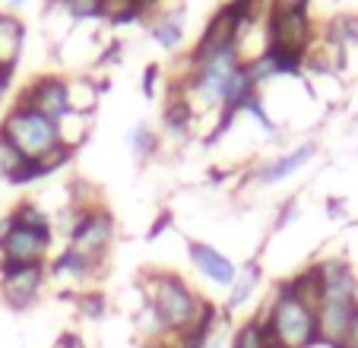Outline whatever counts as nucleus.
<instances>
[{
  "instance_id": "1",
  "label": "nucleus",
  "mask_w": 358,
  "mask_h": 348,
  "mask_svg": "<svg viewBox=\"0 0 358 348\" xmlns=\"http://www.w3.org/2000/svg\"><path fill=\"white\" fill-rule=\"evenodd\" d=\"M143 301L156 310L165 333H184L196 320L203 298L187 285V279L169 269H149L140 275Z\"/></svg>"
},
{
  "instance_id": "2",
  "label": "nucleus",
  "mask_w": 358,
  "mask_h": 348,
  "mask_svg": "<svg viewBox=\"0 0 358 348\" xmlns=\"http://www.w3.org/2000/svg\"><path fill=\"white\" fill-rule=\"evenodd\" d=\"M273 335L282 348H311L317 345V310L304 304L289 288V282H279L270 307L264 310Z\"/></svg>"
},
{
  "instance_id": "3",
  "label": "nucleus",
  "mask_w": 358,
  "mask_h": 348,
  "mask_svg": "<svg viewBox=\"0 0 358 348\" xmlns=\"http://www.w3.org/2000/svg\"><path fill=\"white\" fill-rule=\"evenodd\" d=\"M0 133L20 149L22 159H45L64 143L61 127L26 105H13L0 117Z\"/></svg>"
},
{
  "instance_id": "4",
  "label": "nucleus",
  "mask_w": 358,
  "mask_h": 348,
  "mask_svg": "<svg viewBox=\"0 0 358 348\" xmlns=\"http://www.w3.org/2000/svg\"><path fill=\"white\" fill-rule=\"evenodd\" d=\"M111 244H115V215L105 206H92V209H80L73 231L67 235V247H73L76 254L89 256L92 263H105Z\"/></svg>"
},
{
  "instance_id": "5",
  "label": "nucleus",
  "mask_w": 358,
  "mask_h": 348,
  "mask_svg": "<svg viewBox=\"0 0 358 348\" xmlns=\"http://www.w3.org/2000/svg\"><path fill=\"white\" fill-rule=\"evenodd\" d=\"M48 282V263L0 260V298L10 310H29L41 298Z\"/></svg>"
},
{
  "instance_id": "6",
  "label": "nucleus",
  "mask_w": 358,
  "mask_h": 348,
  "mask_svg": "<svg viewBox=\"0 0 358 348\" xmlns=\"http://www.w3.org/2000/svg\"><path fill=\"white\" fill-rule=\"evenodd\" d=\"M55 244V231H35L13 219V212H7V219H0V260L10 263H48Z\"/></svg>"
},
{
  "instance_id": "7",
  "label": "nucleus",
  "mask_w": 358,
  "mask_h": 348,
  "mask_svg": "<svg viewBox=\"0 0 358 348\" xmlns=\"http://www.w3.org/2000/svg\"><path fill=\"white\" fill-rule=\"evenodd\" d=\"M314 41H317V32H314L308 10H270L266 13V45L308 54Z\"/></svg>"
},
{
  "instance_id": "8",
  "label": "nucleus",
  "mask_w": 358,
  "mask_h": 348,
  "mask_svg": "<svg viewBox=\"0 0 358 348\" xmlns=\"http://www.w3.org/2000/svg\"><path fill=\"white\" fill-rule=\"evenodd\" d=\"M13 105H26L32 111L45 114L48 121L61 124L64 117H70V92H67V82L55 73H45V76H35L26 89L20 92V99Z\"/></svg>"
},
{
  "instance_id": "9",
  "label": "nucleus",
  "mask_w": 358,
  "mask_h": 348,
  "mask_svg": "<svg viewBox=\"0 0 358 348\" xmlns=\"http://www.w3.org/2000/svg\"><path fill=\"white\" fill-rule=\"evenodd\" d=\"M317 275H320V301H345L358 304V273L352 269L349 260L343 256H327L317 260Z\"/></svg>"
},
{
  "instance_id": "10",
  "label": "nucleus",
  "mask_w": 358,
  "mask_h": 348,
  "mask_svg": "<svg viewBox=\"0 0 358 348\" xmlns=\"http://www.w3.org/2000/svg\"><path fill=\"white\" fill-rule=\"evenodd\" d=\"M355 307L358 304H345V301H320L317 304V342L320 345H330V348L343 345Z\"/></svg>"
},
{
  "instance_id": "11",
  "label": "nucleus",
  "mask_w": 358,
  "mask_h": 348,
  "mask_svg": "<svg viewBox=\"0 0 358 348\" xmlns=\"http://www.w3.org/2000/svg\"><path fill=\"white\" fill-rule=\"evenodd\" d=\"M187 254H190V263L196 266L200 275H206V279L216 282V285L231 288V282H235V275H238V266L225 254H219L213 244H203V241H190Z\"/></svg>"
},
{
  "instance_id": "12",
  "label": "nucleus",
  "mask_w": 358,
  "mask_h": 348,
  "mask_svg": "<svg viewBox=\"0 0 358 348\" xmlns=\"http://www.w3.org/2000/svg\"><path fill=\"white\" fill-rule=\"evenodd\" d=\"M22 41H26V29H22L20 16L0 10V73L13 76L20 51H22Z\"/></svg>"
},
{
  "instance_id": "13",
  "label": "nucleus",
  "mask_w": 358,
  "mask_h": 348,
  "mask_svg": "<svg viewBox=\"0 0 358 348\" xmlns=\"http://www.w3.org/2000/svg\"><path fill=\"white\" fill-rule=\"evenodd\" d=\"M101 266L92 263L89 256L76 254L73 247H64L55 260H48V275H61V279H73V282H86L92 275H99Z\"/></svg>"
},
{
  "instance_id": "14",
  "label": "nucleus",
  "mask_w": 358,
  "mask_h": 348,
  "mask_svg": "<svg viewBox=\"0 0 358 348\" xmlns=\"http://www.w3.org/2000/svg\"><path fill=\"white\" fill-rule=\"evenodd\" d=\"M314 143H308V146H298V149H292V152H285V155H279V159H273L270 165L264 168V171L257 174V181L260 184H279V181H285L289 174H295L298 168H304L308 161L314 159Z\"/></svg>"
},
{
  "instance_id": "15",
  "label": "nucleus",
  "mask_w": 358,
  "mask_h": 348,
  "mask_svg": "<svg viewBox=\"0 0 358 348\" xmlns=\"http://www.w3.org/2000/svg\"><path fill=\"white\" fill-rule=\"evenodd\" d=\"M194 121H196L194 105H190L181 92H175V89H171V99H169V105H165V111H162V127L169 130V136H175V140L190 136Z\"/></svg>"
},
{
  "instance_id": "16",
  "label": "nucleus",
  "mask_w": 358,
  "mask_h": 348,
  "mask_svg": "<svg viewBox=\"0 0 358 348\" xmlns=\"http://www.w3.org/2000/svg\"><path fill=\"white\" fill-rule=\"evenodd\" d=\"M149 35H152V41L162 45L165 51L181 48V41H184V10L162 7L156 13V20H152V26H149Z\"/></svg>"
},
{
  "instance_id": "17",
  "label": "nucleus",
  "mask_w": 358,
  "mask_h": 348,
  "mask_svg": "<svg viewBox=\"0 0 358 348\" xmlns=\"http://www.w3.org/2000/svg\"><path fill=\"white\" fill-rule=\"evenodd\" d=\"M231 348H282L276 342V335H273L270 323H266V317H250L248 323H241V326L235 329V335H231Z\"/></svg>"
},
{
  "instance_id": "18",
  "label": "nucleus",
  "mask_w": 358,
  "mask_h": 348,
  "mask_svg": "<svg viewBox=\"0 0 358 348\" xmlns=\"http://www.w3.org/2000/svg\"><path fill=\"white\" fill-rule=\"evenodd\" d=\"M260 275H264V269H260L257 260H250L244 269H238L235 282H231V291H229V301H225V314L244 307V304L254 298V291H257V285H260Z\"/></svg>"
},
{
  "instance_id": "19",
  "label": "nucleus",
  "mask_w": 358,
  "mask_h": 348,
  "mask_svg": "<svg viewBox=\"0 0 358 348\" xmlns=\"http://www.w3.org/2000/svg\"><path fill=\"white\" fill-rule=\"evenodd\" d=\"M55 7H64L73 20H101L111 13L108 0H55Z\"/></svg>"
},
{
  "instance_id": "20",
  "label": "nucleus",
  "mask_w": 358,
  "mask_h": 348,
  "mask_svg": "<svg viewBox=\"0 0 358 348\" xmlns=\"http://www.w3.org/2000/svg\"><path fill=\"white\" fill-rule=\"evenodd\" d=\"M76 310H80V317H86V320H105V314H108V298L101 295V291H76L73 298Z\"/></svg>"
},
{
  "instance_id": "21",
  "label": "nucleus",
  "mask_w": 358,
  "mask_h": 348,
  "mask_svg": "<svg viewBox=\"0 0 358 348\" xmlns=\"http://www.w3.org/2000/svg\"><path fill=\"white\" fill-rule=\"evenodd\" d=\"M22 161H26V159H22V152L7 140V136L0 133V181H7V177L22 165Z\"/></svg>"
},
{
  "instance_id": "22",
  "label": "nucleus",
  "mask_w": 358,
  "mask_h": 348,
  "mask_svg": "<svg viewBox=\"0 0 358 348\" xmlns=\"http://www.w3.org/2000/svg\"><path fill=\"white\" fill-rule=\"evenodd\" d=\"M156 146H159V140H156V133H152L146 124H140V127L130 130V149H134L140 159H149V155L156 152Z\"/></svg>"
},
{
  "instance_id": "23",
  "label": "nucleus",
  "mask_w": 358,
  "mask_h": 348,
  "mask_svg": "<svg viewBox=\"0 0 358 348\" xmlns=\"http://www.w3.org/2000/svg\"><path fill=\"white\" fill-rule=\"evenodd\" d=\"M156 82H159V67L156 64H149L146 73H143V95H146V99L156 95Z\"/></svg>"
},
{
  "instance_id": "24",
  "label": "nucleus",
  "mask_w": 358,
  "mask_h": 348,
  "mask_svg": "<svg viewBox=\"0 0 358 348\" xmlns=\"http://www.w3.org/2000/svg\"><path fill=\"white\" fill-rule=\"evenodd\" d=\"M295 219H298V200H295V196H292V200L282 206V212H279L276 228H285V225H289V222H295Z\"/></svg>"
},
{
  "instance_id": "25",
  "label": "nucleus",
  "mask_w": 358,
  "mask_h": 348,
  "mask_svg": "<svg viewBox=\"0 0 358 348\" xmlns=\"http://www.w3.org/2000/svg\"><path fill=\"white\" fill-rule=\"evenodd\" d=\"M171 225V212H162V215H159V222H152V228H149V241H156V238H162L165 235V228H169Z\"/></svg>"
},
{
  "instance_id": "26",
  "label": "nucleus",
  "mask_w": 358,
  "mask_h": 348,
  "mask_svg": "<svg viewBox=\"0 0 358 348\" xmlns=\"http://www.w3.org/2000/svg\"><path fill=\"white\" fill-rule=\"evenodd\" d=\"M343 348H358V307H355V314H352V323H349V333H345Z\"/></svg>"
},
{
  "instance_id": "27",
  "label": "nucleus",
  "mask_w": 358,
  "mask_h": 348,
  "mask_svg": "<svg viewBox=\"0 0 358 348\" xmlns=\"http://www.w3.org/2000/svg\"><path fill=\"white\" fill-rule=\"evenodd\" d=\"M127 3H130V7H136V10H140L143 16H146V13H152V10H156V13H159V10H162V0H127Z\"/></svg>"
},
{
  "instance_id": "28",
  "label": "nucleus",
  "mask_w": 358,
  "mask_h": 348,
  "mask_svg": "<svg viewBox=\"0 0 358 348\" xmlns=\"http://www.w3.org/2000/svg\"><path fill=\"white\" fill-rule=\"evenodd\" d=\"M270 10H308V0H270Z\"/></svg>"
},
{
  "instance_id": "29",
  "label": "nucleus",
  "mask_w": 358,
  "mask_h": 348,
  "mask_svg": "<svg viewBox=\"0 0 358 348\" xmlns=\"http://www.w3.org/2000/svg\"><path fill=\"white\" fill-rule=\"evenodd\" d=\"M57 348H86V342H83L76 333H64L61 339H57Z\"/></svg>"
},
{
  "instance_id": "30",
  "label": "nucleus",
  "mask_w": 358,
  "mask_h": 348,
  "mask_svg": "<svg viewBox=\"0 0 358 348\" xmlns=\"http://www.w3.org/2000/svg\"><path fill=\"white\" fill-rule=\"evenodd\" d=\"M200 348H225V335H222V326H219V329H216V333H213V335H210V339L203 342V345H200Z\"/></svg>"
},
{
  "instance_id": "31",
  "label": "nucleus",
  "mask_w": 358,
  "mask_h": 348,
  "mask_svg": "<svg viewBox=\"0 0 358 348\" xmlns=\"http://www.w3.org/2000/svg\"><path fill=\"white\" fill-rule=\"evenodd\" d=\"M327 212L339 219V215H343V200H330V203H327Z\"/></svg>"
},
{
  "instance_id": "32",
  "label": "nucleus",
  "mask_w": 358,
  "mask_h": 348,
  "mask_svg": "<svg viewBox=\"0 0 358 348\" xmlns=\"http://www.w3.org/2000/svg\"><path fill=\"white\" fill-rule=\"evenodd\" d=\"M7 92H10V73H0V101H3Z\"/></svg>"
},
{
  "instance_id": "33",
  "label": "nucleus",
  "mask_w": 358,
  "mask_h": 348,
  "mask_svg": "<svg viewBox=\"0 0 358 348\" xmlns=\"http://www.w3.org/2000/svg\"><path fill=\"white\" fill-rule=\"evenodd\" d=\"M260 3H266V7H270V0H260Z\"/></svg>"
},
{
  "instance_id": "34",
  "label": "nucleus",
  "mask_w": 358,
  "mask_h": 348,
  "mask_svg": "<svg viewBox=\"0 0 358 348\" xmlns=\"http://www.w3.org/2000/svg\"><path fill=\"white\" fill-rule=\"evenodd\" d=\"M336 348H343V345H336Z\"/></svg>"
}]
</instances>
